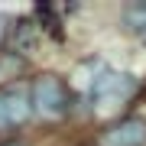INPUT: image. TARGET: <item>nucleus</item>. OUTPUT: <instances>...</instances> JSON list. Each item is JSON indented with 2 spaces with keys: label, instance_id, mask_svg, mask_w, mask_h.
<instances>
[{
  "label": "nucleus",
  "instance_id": "nucleus-1",
  "mask_svg": "<svg viewBox=\"0 0 146 146\" xmlns=\"http://www.w3.org/2000/svg\"><path fill=\"white\" fill-rule=\"evenodd\" d=\"M136 91V78L127 72H114V68H101L91 78L88 101L94 107H123Z\"/></svg>",
  "mask_w": 146,
  "mask_h": 146
},
{
  "label": "nucleus",
  "instance_id": "nucleus-2",
  "mask_svg": "<svg viewBox=\"0 0 146 146\" xmlns=\"http://www.w3.org/2000/svg\"><path fill=\"white\" fill-rule=\"evenodd\" d=\"M29 91H33V110L46 120L65 117L72 110V91L58 75H39L29 84Z\"/></svg>",
  "mask_w": 146,
  "mask_h": 146
},
{
  "label": "nucleus",
  "instance_id": "nucleus-3",
  "mask_svg": "<svg viewBox=\"0 0 146 146\" xmlns=\"http://www.w3.org/2000/svg\"><path fill=\"white\" fill-rule=\"evenodd\" d=\"M33 114L36 110H33L29 84H7V88H0V130L23 127Z\"/></svg>",
  "mask_w": 146,
  "mask_h": 146
},
{
  "label": "nucleus",
  "instance_id": "nucleus-4",
  "mask_svg": "<svg viewBox=\"0 0 146 146\" xmlns=\"http://www.w3.org/2000/svg\"><path fill=\"white\" fill-rule=\"evenodd\" d=\"M101 146H146V120L123 117L114 127H107L101 136Z\"/></svg>",
  "mask_w": 146,
  "mask_h": 146
},
{
  "label": "nucleus",
  "instance_id": "nucleus-5",
  "mask_svg": "<svg viewBox=\"0 0 146 146\" xmlns=\"http://www.w3.org/2000/svg\"><path fill=\"white\" fill-rule=\"evenodd\" d=\"M0 146H26V143H20V140H10V143H0Z\"/></svg>",
  "mask_w": 146,
  "mask_h": 146
},
{
  "label": "nucleus",
  "instance_id": "nucleus-6",
  "mask_svg": "<svg viewBox=\"0 0 146 146\" xmlns=\"http://www.w3.org/2000/svg\"><path fill=\"white\" fill-rule=\"evenodd\" d=\"M143 42H146V33H143Z\"/></svg>",
  "mask_w": 146,
  "mask_h": 146
}]
</instances>
